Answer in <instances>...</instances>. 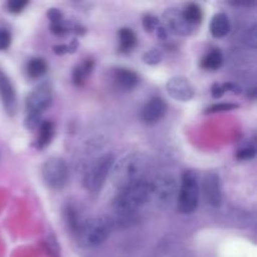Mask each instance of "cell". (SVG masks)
<instances>
[{
	"label": "cell",
	"instance_id": "cell-1",
	"mask_svg": "<svg viewBox=\"0 0 257 257\" xmlns=\"http://www.w3.org/2000/svg\"><path fill=\"white\" fill-rule=\"evenodd\" d=\"M148 168V160L142 153H131L113 165L110 180L118 191L145 180Z\"/></svg>",
	"mask_w": 257,
	"mask_h": 257
},
{
	"label": "cell",
	"instance_id": "cell-2",
	"mask_svg": "<svg viewBox=\"0 0 257 257\" xmlns=\"http://www.w3.org/2000/svg\"><path fill=\"white\" fill-rule=\"evenodd\" d=\"M151 201V182L140 181L132 186L118 191L113 200V210L118 215H132Z\"/></svg>",
	"mask_w": 257,
	"mask_h": 257
},
{
	"label": "cell",
	"instance_id": "cell-3",
	"mask_svg": "<svg viewBox=\"0 0 257 257\" xmlns=\"http://www.w3.org/2000/svg\"><path fill=\"white\" fill-rule=\"evenodd\" d=\"M178 185L170 172H161L151 182V201L161 210H170L177 202Z\"/></svg>",
	"mask_w": 257,
	"mask_h": 257
},
{
	"label": "cell",
	"instance_id": "cell-4",
	"mask_svg": "<svg viewBox=\"0 0 257 257\" xmlns=\"http://www.w3.org/2000/svg\"><path fill=\"white\" fill-rule=\"evenodd\" d=\"M109 223L103 218L83 220L79 227L75 231L79 245L87 248L97 247V246L102 245L109 236Z\"/></svg>",
	"mask_w": 257,
	"mask_h": 257
},
{
	"label": "cell",
	"instance_id": "cell-5",
	"mask_svg": "<svg viewBox=\"0 0 257 257\" xmlns=\"http://www.w3.org/2000/svg\"><path fill=\"white\" fill-rule=\"evenodd\" d=\"M198 181L197 175L193 171L183 172L181 185L178 187L177 208L183 215H190L196 211L198 206Z\"/></svg>",
	"mask_w": 257,
	"mask_h": 257
},
{
	"label": "cell",
	"instance_id": "cell-6",
	"mask_svg": "<svg viewBox=\"0 0 257 257\" xmlns=\"http://www.w3.org/2000/svg\"><path fill=\"white\" fill-rule=\"evenodd\" d=\"M114 165V157L110 153L100 156L85 171L83 177V186L89 192H98L104 185L105 180L109 176L110 170Z\"/></svg>",
	"mask_w": 257,
	"mask_h": 257
},
{
	"label": "cell",
	"instance_id": "cell-7",
	"mask_svg": "<svg viewBox=\"0 0 257 257\" xmlns=\"http://www.w3.org/2000/svg\"><path fill=\"white\" fill-rule=\"evenodd\" d=\"M44 182L53 190H62L68 182V167L60 158H50L43 165Z\"/></svg>",
	"mask_w": 257,
	"mask_h": 257
},
{
	"label": "cell",
	"instance_id": "cell-8",
	"mask_svg": "<svg viewBox=\"0 0 257 257\" xmlns=\"http://www.w3.org/2000/svg\"><path fill=\"white\" fill-rule=\"evenodd\" d=\"M53 99L52 87L48 83L35 87L32 92L28 94L25 105H27L28 114L40 117L42 113L50 105Z\"/></svg>",
	"mask_w": 257,
	"mask_h": 257
},
{
	"label": "cell",
	"instance_id": "cell-9",
	"mask_svg": "<svg viewBox=\"0 0 257 257\" xmlns=\"http://www.w3.org/2000/svg\"><path fill=\"white\" fill-rule=\"evenodd\" d=\"M167 93L178 102H188L195 95V89L185 77H173L166 84Z\"/></svg>",
	"mask_w": 257,
	"mask_h": 257
},
{
	"label": "cell",
	"instance_id": "cell-10",
	"mask_svg": "<svg viewBox=\"0 0 257 257\" xmlns=\"http://www.w3.org/2000/svg\"><path fill=\"white\" fill-rule=\"evenodd\" d=\"M203 195L206 202L212 207H218L222 202V188L218 175L213 172H208L203 178Z\"/></svg>",
	"mask_w": 257,
	"mask_h": 257
},
{
	"label": "cell",
	"instance_id": "cell-11",
	"mask_svg": "<svg viewBox=\"0 0 257 257\" xmlns=\"http://www.w3.org/2000/svg\"><path fill=\"white\" fill-rule=\"evenodd\" d=\"M166 112H167V104H166L165 100L162 98H151L146 105L142 109V118L143 123L148 125L156 124L157 122H160L163 117H165Z\"/></svg>",
	"mask_w": 257,
	"mask_h": 257
},
{
	"label": "cell",
	"instance_id": "cell-12",
	"mask_svg": "<svg viewBox=\"0 0 257 257\" xmlns=\"http://www.w3.org/2000/svg\"><path fill=\"white\" fill-rule=\"evenodd\" d=\"M0 99L8 114L13 115L17 110V95L10 78L0 69Z\"/></svg>",
	"mask_w": 257,
	"mask_h": 257
},
{
	"label": "cell",
	"instance_id": "cell-13",
	"mask_svg": "<svg viewBox=\"0 0 257 257\" xmlns=\"http://www.w3.org/2000/svg\"><path fill=\"white\" fill-rule=\"evenodd\" d=\"M165 22L166 27L168 30H171L172 33L178 35H190L192 33L193 27L188 24L187 22L183 18L182 12H178V10L170 9L165 13Z\"/></svg>",
	"mask_w": 257,
	"mask_h": 257
},
{
	"label": "cell",
	"instance_id": "cell-14",
	"mask_svg": "<svg viewBox=\"0 0 257 257\" xmlns=\"http://www.w3.org/2000/svg\"><path fill=\"white\" fill-rule=\"evenodd\" d=\"M113 79L117 83L118 87L124 90H130L135 88L140 82V77L137 73L127 68H118L113 73Z\"/></svg>",
	"mask_w": 257,
	"mask_h": 257
},
{
	"label": "cell",
	"instance_id": "cell-15",
	"mask_svg": "<svg viewBox=\"0 0 257 257\" xmlns=\"http://www.w3.org/2000/svg\"><path fill=\"white\" fill-rule=\"evenodd\" d=\"M230 20L228 17L223 13H218V14L213 15L212 20L210 24L211 34L215 38H223L230 33Z\"/></svg>",
	"mask_w": 257,
	"mask_h": 257
},
{
	"label": "cell",
	"instance_id": "cell-16",
	"mask_svg": "<svg viewBox=\"0 0 257 257\" xmlns=\"http://www.w3.org/2000/svg\"><path fill=\"white\" fill-rule=\"evenodd\" d=\"M54 136V124L49 120L40 123L39 125V135H38L37 146L38 148H44L50 143Z\"/></svg>",
	"mask_w": 257,
	"mask_h": 257
},
{
	"label": "cell",
	"instance_id": "cell-17",
	"mask_svg": "<svg viewBox=\"0 0 257 257\" xmlns=\"http://www.w3.org/2000/svg\"><path fill=\"white\" fill-rule=\"evenodd\" d=\"M223 63V55L222 53L220 52L218 49H213L212 52L208 53L205 58L202 59V68L208 70H216L222 65Z\"/></svg>",
	"mask_w": 257,
	"mask_h": 257
},
{
	"label": "cell",
	"instance_id": "cell-18",
	"mask_svg": "<svg viewBox=\"0 0 257 257\" xmlns=\"http://www.w3.org/2000/svg\"><path fill=\"white\" fill-rule=\"evenodd\" d=\"M182 15L186 22L192 27H195L196 24H200L201 20H202V10L197 4H188L182 12Z\"/></svg>",
	"mask_w": 257,
	"mask_h": 257
},
{
	"label": "cell",
	"instance_id": "cell-19",
	"mask_svg": "<svg viewBox=\"0 0 257 257\" xmlns=\"http://www.w3.org/2000/svg\"><path fill=\"white\" fill-rule=\"evenodd\" d=\"M93 69V60L85 59L84 63L74 68L73 70V80L77 85H82L84 83L85 77L92 72Z\"/></svg>",
	"mask_w": 257,
	"mask_h": 257
},
{
	"label": "cell",
	"instance_id": "cell-20",
	"mask_svg": "<svg viewBox=\"0 0 257 257\" xmlns=\"http://www.w3.org/2000/svg\"><path fill=\"white\" fill-rule=\"evenodd\" d=\"M119 42L120 49L123 52H130L131 49H133L136 43H137V38H136V34L133 33V30H131L130 28H122L119 30Z\"/></svg>",
	"mask_w": 257,
	"mask_h": 257
},
{
	"label": "cell",
	"instance_id": "cell-21",
	"mask_svg": "<svg viewBox=\"0 0 257 257\" xmlns=\"http://www.w3.org/2000/svg\"><path fill=\"white\" fill-rule=\"evenodd\" d=\"M47 72V63L42 58H33L27 65V73L32 78L42 77Z\"/></svg>",
	"mask_w": 257,
	"mask_h": 257
},
{
	"label": "cell",
	"instance_id": "cell-22",
	"mask_svg": "<svg viewBox=\"0 0 257 257\" xmlns=\"http://www.w3.org/2000/svg\"><path fill=\"white\" fill-rule=\"evenodd\" d=\"M49 19L52 23V30L54 34H65L67 33V28H65L64 22H63L62 13L58 9H52L49 12Z\"/></svg>",
	"mask_w": 257,
	"mask_h": 257
},
{
	"label": "cell",
	"instance_id": "cell-23",
	"mask_svg": "<svg viewBox=\"0 0 257 257\" xmlns=\"http://www.w3.org/2000/svg\"><path fill=\"white\" fill-rule=\"evenodd\" d=\"M162 58H163V54L161 50L151 49L150 52H147L145 55H143V62H145L146 64L156 65L162 60Z\"/></svg>",
	"mask_w": 257,
	"mask_h": 257
},
{
	"label": "cell",
	"instance_id": "cell-24",
	"mask_svg": "<svg viewBox=\"0 0 257 257\" xmlns=\"http://www.w3.org/2000/svg\"><path fill=\"white\" fill-rule=\"evenodd\" d=\"M27 5H28V2H25V0H12V2H9L7 4V8L10 13L17 14V13L22 12Z\"/></svg>",
	"mask_w": 257,
	"mask_h": 257
},
{
	"label": "cell",
	"instance_id": "cell-25",
	"mask_svg": "<svg viewBox=\"0 0 257 257\" xmlns=\"http://www.w3.org/2000/svg\"><path fill=\"white\" fill-rule=\"evenodd\" d=\"M158 19L153 15H146L145 19H143V27H145L146 30L148 32H153L156 28L158 27Z\"/></svg>",
	"mask_w": 257,
	"mask_h": 257
},
{
	"label": "cell",
	"instance_id": "cell-26",
	"mask_svg": "<svg viewBox=\"0 0 257 257\" xmlns=\"http://www.w3.org/2000/svg\"><path fill=\"white\" fill-rule=\"evenodd\" d=\"M237 108L236 104H230V103H220V104H215L207 109V113H216V112H225V110H232Z\"/></svg>",
	"mask_w": 257,
	"mask_h": 257
},
{
	"label": "cell",
	"instance_id": "cell-27",
	"mask_svg": "<svg viewBox=\"0 0 257 257\" xmlns=\"http://www.w3.org/2000/svg\"><path fill=\"white\" fill-rule=\"evenodd\" d=\"M12 43V35L8 30L0 29V50L7 49Z\"/></svg>",
	"mask_w": 257,
	"mask_h": 257
},
{
	"label": "cell",
	"instance_id": "cell-28",
	"mask_svg": "<svg viewBox=\"0 0 257 257\" xmlns=\"http://www.w3.org/2000/svg\"><path fill=\"white\" fill-rule=\"evenodd\" d=\"M225 92L226 89L223 84H217V83H215V84L212 85V88H211V93H212L213 98H221L225 94Z\"/></svg>",
	"mask_w": 257,
	"mask_h": 257
},
{
	"label": "cell",
	"instance_id": "cell-29",
	"mask_svg": "<svg viewBox=\"0 0 257 257\" xmlns=\"http://www.w3.org/2000/svg\"><path fill=\"white\" fill-rule=\"evenodd\" d=\"M253 157H255V150L253 148H245V150H241L237 153V158H240V160H251Z\"/></svg>",
	"mask_w": 257,
	"mask_h": 257
}]
</instances>
